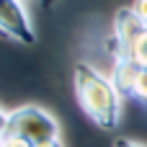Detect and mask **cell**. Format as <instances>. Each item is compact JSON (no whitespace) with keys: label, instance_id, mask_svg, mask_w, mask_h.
I'll list each match as a JSON object with an SVG mask.
<instances>
[{"label":"cell","instance_id":"obj_8","mask_svg":"<svg viewBox=\"0 0 147 147\" xmlns=\"http://www.w3.org/2000/svg\"><path fill=\"white\" fill-rule=\"evenodd\" d=\"M129 8L137 13V18H140V21H142V23L147 26V0H134Z\"/></svg>","mask_w":147,"mask_h":147},{"label":"cell","instance_id":"obj_4","mask_svg":"<svg viewBox=\"0 0 147 147\" xmlns=\"http://www.w3.org/2000/svg\"><path fill=\"white\" fill-rule=\"evenodd\" d=\"M145 28L147 26L137 18V13L132 8L116 10V16H114V36H111V54H114V59H127L132 47H134V41L142 36Z\"/></svg>","mask_w":147,"mask_h":147},{"label":"cell","instance_id":"obj_12","mask_svg":"<svg viewBox=\"0 0 147 147\" xmlns=\"http://www.w3.org/2000/svg\"><path fill=\"white\" fill-rule=\"evenodd\" d=\"M34 3H41V5H52L54 0H34Z\"/></svg>","mask_w":147,"mask_h":147},{"label":"cell","instance_id":"obj_5","mask_svg":"<svg viewBox=\"0 0 147 147\" xmlns=\"http://www.w3.org/2000/svg\"><path fill=\"white\" fill-rule=\"evenodd\" d=\"M127 98H134V101H140V103L147 106V67H140V72H137V78H134V83H132Z\"/></svg>","mask_w":147,"mask_h":147},{"label":"cell","instance_id":"obj_11","mask_svg":"<svg viewBox=\"0 0 147 147\" xmlns=\"http://www.w3.org/2000/svg\"><path fill=\"white\" fill-rule=\"evenodd\" d=\"M36 147H62V142L59 140H52V142H41V145H36Z\"/></svg>","mask_w":147,"mask_h":147},{"label":"cell","instance_id":"obj_3","mask_svg":"<svg viewBox=\"0 0 147 147\" xmlns=\"http://www.w3.org/2000/svg\"><path fill=\"white\" fill-rule=\"evenodd\" d=\"M0 36L16 44H36L34 23L21 0H0Z\"/></svg>","mask_w":147,"mask_h":147},{"label":"cell","instance_id":"obj_2","mask_svg":"<svg viewBox=\"0 0 147 147\" xmlns=\"http://www.w3.org/2000/svg\"><path fill=\"white\" fill-rule=\"evenodd\" d=\"M5 134H18V137L28 140L31 145H41V142L59 140V124L49 111L28 103V106L13 109L8 114V132Z\"/></svg>","mask_w":147,"mask_h":147},{"label":"cell","instance_id":"obj_9","mask_svg":"<svg viewBox=\"0 0 147 147\" xmlns=\"http://www.w3.org/2000/svg\"><path fill=\"white\" fill-rule=\"evenodd\" d=\"M114 147H145V145L134 142V140H127V137H119V140H114Z\"/></svg>","mask_w":147,"mask_h":147},{"label":"cell","instance_id":"obj_10","mask_svg":"<svg viewBox=\"0 0 147 147\" xmlns=\"http://www.w3.org/2000/svg\"><path fill=\"white\" fill-rule=\"evenodd\" d=\"M8 114H10V111H3V109H0V140H3L5 132H8Z\"/></svg>","mask_w":147,"mask_h":147},{"label":"cell","instance_id":"obj_6","mask_svg":"<svg viewBox=\"0 0 147 147\" xmlns=\"http://www.w3.org/2000/svg\"><path fill=\"white\" fill-rule=\"evenodd\" d=\"M127 59L137 62L140 67H147V28L142 31V36L134 41V47H132V52H129V57H127Z\"/></svg>","mask_w":147,"mask_h":147},{"label":"cell","instance_id":"obj_1","mask_svg":"<svg viewBox=\"0 0 147 147\" xmlns=\"http://www.w3.org/2000/svg\"><path fill=\"white\" fill-rule=\"evenodd\" d=\"M72 83L83 114L101 129H116L121 119V93L116 90L114 80L101 75L88 62H78L72 70Z\"/></svg>","mask_w":147,"mask_h":147},{"label":"cell","instance_id":"obj_7","mask_svg":"<svg viewBox=\"0 0 147 147\" xmlns=\"http://www.w3.org/2000/svg\"><path fill=\"white\" fill-rule=\"evenodd\" d=\"M0 147H36V145H31L28 140H23V137H18V134H5V137L0 140Z\"/></svg>","mask_w":147,"mask_h":147}]
</instances>
